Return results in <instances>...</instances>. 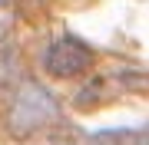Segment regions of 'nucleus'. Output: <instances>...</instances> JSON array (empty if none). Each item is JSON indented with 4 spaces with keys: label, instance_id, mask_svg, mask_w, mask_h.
<instances>
[{
    "label": "nucleus",
    "instance_id": "1",
    "mask_svg": "<svg viewBox=\"0 0 149 145\" xmlns=\"http://www.w3.org/2000/svg\"><path fill=\"white\" fill-rule=\"evenodd\" d=\"M93 46L86 43V40L73 36V33H63V36H56L53 43L47 46V53H43V69H47L53 79H73V76L86 73L93 66Z\"/></svg>",
    "mask_w": 149,
    "mask_h": 145
},
{
    "label": "nucleus",
    "instance_id": "2",
    "mask_svg": "<svg viewBox=\"0 0 149 145\" xmlns=\"http://www.w3.org/2000/svg\"><path fill=\"white\" fill-rule=\"evenodd\" d=\"M53 119H56L53 96H50L47 89H40L37 82L23 79V86L17 89L13 106H10V125L23 135V132H33V129H40V125L53 122Z\"/></svg>",
    "mask_w": 149,
    "mask_h": 145
},
{
    "label": "nucleus",
    "instance_id": "3",
    "mask_svg": "<svg viewBox=\"0 0 149 145\" xmlns=\"http://www.w3.org/2000/svg\"><path fill=\"white\" fill-rule=\"evenodd\" d=\"M149 89V73H136V69H113V73H100L80 89L76 106H100L109 102L119 92H146Z\"/></svg>",
    "mask_w": 149,
    "mask_h": 145
}]
</instances>
